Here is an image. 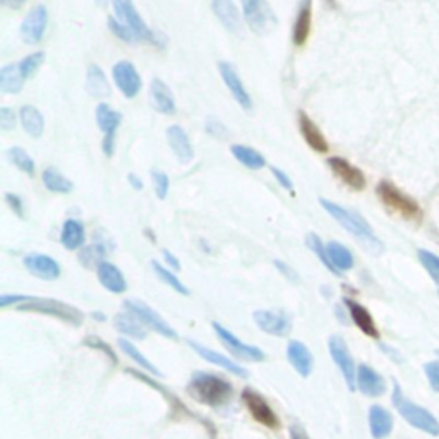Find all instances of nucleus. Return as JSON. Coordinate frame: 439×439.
<instances>
[{
  "label": "nucleus",
  "mask_w": 439,
  "mask_h": 439,
  "mask_svg": "<svg viewBox=\"0 0 439 439\" xmlns=\"http://www.w3.org/2000/svg\"><path fill=\"white\" fill-rule=\"evenodd\" d=\"M187 393L201 405L218 409V407L227 405L230 402L233 397V386L220 376L197 371L191 376Z\"/></svg>",
  "instance_id": "1"
},
{
  "label": "nucleus",
  "mask_w": 439,
  "mask_h": 439,
  "mask_svg": "<svg viewBox=\"0 0 439 439\" xmlns=\"http://www.w3.org/2000/svg\"><path fill=\"white\" fill-rule=\"evenodd\" d=\"M319 204H321L324 211L330 213V215L333 216V218L338 221V223L342 225L345 230H349L355 239H359L361 242H364L367 247L373 249V251L376 252L381 251L383 244L379 242L378 237L374 235L373 227H371V225L367 223V221L364 220L357 211L340 206V204H336L330 199H324V197L319 199Z\"/></svg>",
  "instance_id": "2"
},
{
  "label": "nucleus",
  "mask_w": 439,
  "mask_h": 439,
  "mask_svg": "<svg viewBox=\"0 0 439 439\" xmlns=\"http://www.w3.org/2000/svg\"><path fill=\"white\" fill-rule=\"evenodd\" d=\"M376 194L381 199V203L390 209V211L400 215L403 220L421 221L424 213H422L421 204L414 199L412 196L405 194L400 187L390 180H381L376 187Z\"/></svg>",
  "instance_id": "3"
},
{
  "label": "nucleus",
  "mask_w": 439,
  "mask_h": 439,
  "mask_svg": "<svg viewBox=\"0 0 439 439\" xmlns=\"http://www.w3.org/2000/svg\"><path fill=\"white\" fill-rule=\"evenodd\" d=\"M393 405L397 407L398 414L409 422L415 429L422 431V433L429 434V436H439V421L434 417L429 410L424 407L417 405V403L410 402L402 393V388L398 383H395L393 388Z\"/></svg>",
  "instance_id": "4"
},
{
  "label": "nucleus",
  "mask_w": 439,
  "mask_h": 439,
  "mask_svg": "<svg viewBox=\"0 0 439 439\" xmlns=\"http://www.w3.org/2000/svg\"><path fill=\"white\" fill-rule=\"evenodd\" d=\"M19 311H30V312H42V314L54 316V318L62 319V321L73 324V326H81L85 321V314L78 309V307L69 306V304L62 302V300L55 299H38L30 297L26 302H21L18 306Z\"/></svg>",
  "instance_id": "5"
},
{
  "label": "nucleus",
  "mask_w": 439,
  "mask_h": 439,
  "mask_svg": "<svg viewBox=\"0 0 439 439\" xmlns=\"http://www.w3.org/2000/svg\"><path fill=\"white\" fill-rule=\"evenodd\" d=\"M240 4L251 31H254L256 35H268L275 30L278 19L268 0H240Z\"/></svg>",
  "instance_id": "6"
},
{
  "label": "nucleus",
  "mask_w": 439,
  "mask_h": 439,
  "mask_svg": "<svg viewBox=\"0 0 439 439\" xmlns=\"http://www.w3.org/2000/svg\"><path fill=\"white\" fill-rule=\"evenodd\" d=\"M211 326H213V330H215L216 336H218L221 345L228 350V354H230L233 359H239V361H246V362H261L266 359V355H264L263 350L254 345H247V343H244L242 340L237 338L235 335L230 333V331H228L225 326H221L220 323L215 321Z\"/></svg>",
  "instance_id": "7"
},
{
  "label": "nucleus",
  "mask_w": 439,
  "mask_h": 439,
  "mask_svg": "<svg viewBox=\"0 0 439 439\" xmlns=\"http://www.w3.org/2000/svg\"><path fill=\"white\" fill-rule=\"evenodd\" d=\"M124 309L130 312L132 316H136V318L140 319V321L144 324L148 330L156 331V333L165 336V338H172V340L179 338L175 333V330H173V328L170 326V324L165 321V319L161 318L155 309L146 306V304L141 302V300H125Z\"/></svg>",
  "instance_id": "8"
},
{
  "label": "nucleus",
  "mask_w": 439,
  "mask_h": 439,
  "mask_svg": "<svg viewBox=\"0 0 439 439\" xmlns=\"http://www.w3.org/2000/svg\"><path fill=\"white\" fill-rule=\"evenodd\" d=\"M328 349H330L331 359H333L336 367L340 369V373H342L349 390L354 391L357 388V367H355V362L352 359V354L349 347H347L345 340L336 335L331 336L328 340Z\"/></svg>",
  "instance_id": "9"
},
{
  "label": "nucleus",
  "mask_w": 439,
  "mask_h": 439,
  "mask_svg": "<svg viewBox=\"0 0 439 439\" xmlns=\"http://www.w3.org/2000/svg\"><path fill=\"white\" fill-rule=\"evenodd\" d=\"M242 402L249 410V414L252 415L256 422H259L261 426L268 427V429H276L280 427V419L275 414V410L271 409L270 403L266 402V398L263 395L258 393L252 388H244L242 390Z\"/></svg>",
  "instance_id": "10"
},
{
  "label": "nucleus",
  "mask_w": 439,
  "mask_h": 439,
  "mask_svg": "<svg viewBox=\"0 0 439 439\" xmlns=\"http://www.w3.org/2000/svg\"><path fill=\"white\" fill-rule=\"evenodd\" d=\"M252 319H254L256 326L266 335L283 338V336H288V333L292 331L290 316H288V312H285L282 309L256 311L254 314H252Z\"/></svg>",
  "instance_id": "11"
},
{
  "label": "nucleus",
  "mask_w": 439,
  "mask_h": 439,
  "mask_svg": "<svg viewBox=\"0 0 439 439\" xmlns=\"http://www.w3.org/2000/svg\"><path fill=\"white\" fill-rule=\"evenodd\" d=\"M112 6L116 9V14L120 19V23H124L125 26H129L134 33L137 35V38L142 42L155 43V35L149 30L148 25L144 23V19L141 18L137 9L134 7L132 0H112Z\"/></svg>",
  "instance_id": "12"
},
{
  "label": "nucleus",
  "mask_w": 439,
  "mask_h": 439,
  "mask_svg": "<svg viewBox=\"0 0 439 439\" xmlns=\"http://www.w3.org/2000/svg\"><path fill=\"white\" fill-rule=\"evenodd\" d=\"M112 76L118 91H120L125 98H129V100L130 98L137 97V93H140L142 88L140 73H137L132 62L129 61L117 62L112 69Z\"/></svg>",
  "instance_id": "13"
},
{
  "label": "nucleus",
  "mask_w": 439,
  "mask_h": 439,
  "mask_svg": "<svg viewBox=\"0 0 439 439\" xmlns=\"http://www.w3.org/2000/svg\"><path fill=\"white\" fill-rule=\"evenodd\" d=\"M328 167L331 168V172L338 177L347 187L354 189V191H362L366 189V175L361 168H357L355 165H352L349 160L342 156H331L328 158Z\"/></svg>",
  "instance_id": "14"
},
{
  "label": "nucleus",
  "mask_w": 439,
  "mask_h": 439,
  "mask_svg": "<svg viewBox=\"0 0 439 439\" xmlns=\"http://www.w3.org/2000/svg\"><path fill=\"white\" fill-rule=\"evenodd\" d=\"M49 25V13L45 6H35L21 25V37L26 43H39Z\"/></svg>",
  "instance_id": "15"
},
{
  "label": "nucleus",
  "mask_w": 439,
  "mask_h": 439,
  "mask_svg": "<svg viewBox=\"0 0 439 439\" xmlns=\"http://www.w3.org/2000/svg\"><path fill=\"white\" fill-rule=\"evenodd\" d=\"M218 70L221 74V79H223L225 86H227L228 91H230L233 100L242 106L246 112L252 110V100H251V97H249L247 89L244 88V82H242V79H240L239 73L235 70V67H233L232 64H228V62H220Z\"/></svg>",
  "instance_id": "16"
},
{
  "label": "nucleus",
  "mask_w": 439,
  "mask_h": 439,
  "mask_svg": "<svg viewBox=\"0 0 439 439\" xmlns=\"http://www.w3.org/2000/svg\"><path fill=\"white\" fill-rule=\"evenodd\" d=\"M357 390L366 397L378 398L386 393V381L373 367L361 364L357 367Z\"/></svg>",
  "instance_id": "17"
},
{
  "label": "nucleus",
  "mask_w": 439,
  "mask_h": 439,
  "mask_svg": "<svg viewBox=\"0 0 439 439\" xmlns=\"http://www.w3.org/2000/svg\"><path fill=\"white\" fill-rule=\"evenodd\" d=\"M297 120H299L300 134H302L304 141L307 142V146H309L311 149H314L316 153H328L330 152V144H328L326 137H324L321 129H319L318 125L314 124V120H312V118L307 116L304 110H300L299 112Z\"/></svg>",
  "instance_id": "18"
},
{
  "label": "nucleus",
  "mask_w": 439,
  "mask_h": 439,
  "mask_svg": "<svg viewBox=\"0 0 439 439\" xmlns=\"http://www.w3.org/2000/svg\"><path fill=\"white\" fill-rule=\"evenodd\" d=\"M189 345H191V349L196 352L199 357H203L204 361L211 362L213 366L220 367V369H223V371H228V373L239 376V378H247L249 376L247 371L244 369L242 366H239L237 362H233L230 357H225V355H221V354H218V352L208 349V347L201 345V343L194 342V340H189Z\"/></svg>",
  "instance_id": "19"
},
{
  "label": "nucleus",
  "mask_w": 439,
  "mask_h": 439,
  "mask_svg": "<svg viewBox=\"0 0 439 439\" xmlns=\"http://www.w3.org/2000/svg\"><path fill=\"white\" fill-rule=\"evenodd\" d=\"M25 266L33 276L42 280H57L61 276V264L47 254H30L25 258Z\"/></svg>",
  "instance_id": "20"
},
{
  "label": "nucleus",
  "mask_w": 439,
  "mask_h": 439,
  "mask_svg": "<svg viewBox=\"0 0 439 439\" xmlns=\"http://www.w3.org/2000/svg\"><path fill=\"white\" fill-rule=\"evenodd\" d=\"M287 359L292 364L299 376L302 378H309L314 367V359H312L311 350L304 345L299 340H292L287 345Z\"/></svg>",
  "instance_id": "21"
},
{
  "label": "nucleus",
  "mask_w": 439,
  "mask_h": 439,
  "mask_svg": "<svg viewBox=\"0 0 439 439\" xmlns=\"http://www.w3.org/2000/svg\"><path fill=\"white\" fill-rule=\"evenodd\" d=\"M167 141L170 148H172L173 155L177 156V160H179L180 163H189V161H192L194 149L191 140H189L184 128H180V125H170L167 129Z\"/></svg>",
  "instance_id": "22"
},
{
  "label": "nucleus",
  "mask_w": 439,
  "mask_h": 439,
  "mask_svg": "<svg viewBox=\"0 0 439 439\" xmlns=\"http://www.w3.org/2000/svg\"><path fill=\"white\" fill-rule=\"evenodd\" d=\"M312 26V0H300L297 18L294 23V33H292V39H294L295 47L306 45L307 38L311 35Z\"/></svg>",
  "instance_id": "23"
},
{
  "label": "nucleus",
  "mask_w": 439,
  "mask_h": 439,
  "mask_svg": "<svg viewBox=\"0 0 439 439\" xmlns=\"http://www.w3.org/2000/svg\"><path fill=\"white\" fill-rule=\"evenodd\" d=\"M343 302H345L347 309H349V314H350L352 321L355 323V326H357L364 335L371 336V338H379V330H378V326H376L371 312L367 311L362 304L355 302V300H352V299H345Z\"/></svg>",
  "instance_id": "24"
},
{
  "label": "nucleus",
  "mask_w": 439,
  "mask_h": 439,
  "mask_svg": "<svg viewBox=\"0 0 439 439\" xmlns=\"http://www.w3.org/2000/svg\"><path fill=\"white\" fill-rule=\"evenodd\" d=\"M149 94H152L153 105H155L158 112L167 113V116L175 113V98H173L172 89L161 79H153L152 85H149Z\"/></svg>",
  "instance_id": "25"
},
{
  "label": "nucleus",
  "mask_w": 439,
  "mask_h": 439,
  "mask_svg": "<svg viewBox=\"0 0 439 439\" xmlns=\"http://www.w3.org/2000/svg\"><path fill=\"white\" fill-rule=\"evenodd\" d=\"M97 273L100 283L104 285L106 290L112 292V294H124L128 290V282H125L124 275H122V271L118 270L116 264L106 263L105 261V263H101L98 266Z\"/></svg>",
  "instance_id": "26"
},
{
  "label": "nucleus",
  "mask_w": 439,
  "mask_h": 439,
  "mask_svg": "<svg viewBox=\"0 0 439 439\" xmlns=\"http://www.w3.org/2000/svg\"><path fill=\"white\" fill-rule=\"evenodd\" d=\"M369 429L374 439H385L393 431V417L385 407L373 405L369 409Z\"/></svg>",
  "instance_id": "27"
},
{
  "label": "nucleus",
  "mask_w": 439,
  "mask_h": 439,
  "mask_svg": "<svg viewBox=\"0 0 439 439\" xmlns=\"http://www.w3.org/2000/svg\"><path fill=\"white\" fill-rule=\"evenodd\" d=\"M213 11L228 31L237 33L240 30V16L232 0H213Z\"/></svg>",
  "instance_id": "28"
},
{
  "label": "nucleus",
  "mask_w": 439,
  "mask_h": 439,
  "mask_svg": "<svg viewBox=\"0 0 439 439\" xmlns=\"http://www.w3.org/2000/svg\"><path fill=\"white\" fill-rule=\"evenodd\" d=\"M19 118H21L23 129L30 134L31 137H42L43 130H45V118H43L42 113L37 106L33 105H25L19 112Z\"/></svg>",
  "instance_id": "29"
},
{
  "label": "nucleus",
  "mask_w": 439,
  "mask_h": 439,
  "mask_svg": "<svg viewBox=\"0 0 439 439\" xmlns=\"http://www.w3.org/2000/svg\"><path fill=\"white\" fill-rule=\"evenodd\" d=\"M86 89L91 97L94 98H106L110 97L112 89H110L109 81H106L105 73L101 70L100 66H89L88 76H86Z\"/></svg>",
  "instance_id": "30"
},
{
  "label": "nucleus",
  "mask_w": 439,
  "mask_h": 439,
  "mask_svg": "<svg viewBox=\"0 0 439 439\" xmlns=\"http://www.w3.org/2000/svg\"><path fill=\"white\" fill-rule=\"evenodd\" d=\"M113 326H116L117 331L130 336V338H136V340L146 338V326L136 318V316H132L128 311L120 312V314L116 316V319H113Z\"/></svg>",
  "instance_id": "31"
},
{
  "label": "nucleus",
  "mask_w": 439,
  "mask_h": 439,
  "mask_svg": "<svg viewBox=\"0 0 439 439\" xmlns=\"http://www.w3.org/2000/svg\"><path fill=\"white\" fill-rule=\"evenodd\" d=\"M25 86V76L21 74L19 64H9L0 70V91L2 93L16 94Z\"/></svg>",
  "instance_id": "32"
},
{
  "label": "nucleus",
  "mask_w": 439,
  "mask_h": 439,
  "mask_svg": "<svg viewBox=\"0 0 439 439\" xmlns=\"http://www.w3.org/2000/svg\"><path fill=\"white\" fill-rule=\"evenodd\" d=\"M326 247H328V254H330L331 264H333L335 270L340 273V276H342V273L349 271L354 268V264H355L354 254H352V252L343 246V244L333 240V242L326 244Z\"/></svg>",
  "instance_id": "33"
},
{
  "label": "nucleus",
  "mask_w": 439,
  "mask_h": 439,
  "mask_svg": "<svg viewBox=\"0 0 439 439\" xmlns=\"http://www.w3.org/2000/svg\"><path fill=\"white\" fill-rule=\"evenodd\" d=\"M62 246L69 251H76L85 242V227L78 220H66L61 233Z\"/></svg>",
  "instance_id": "34"
},
{
  "label": "nucleus",
  "mask_w": 439,
  "mask_h": 439,
  "mask_svg": "<svg viewBox=\"0 0 439 439\" xmlns=\"http://www.w3.org/2000/svg\"><path fill=\"white\" fill-rule=\"evenodd\" d=\"M232 155L244 165V167L251 170H259L266 167V158L261 155L259 152H256L254 148L246 144H233L230 148Z\"/></svg>",
  "instance_id": "35"
},
{
  "label": "nucleus",
  "mask_w": 439,
  "mask_h": 439,
  "mask_svg": "<svg viewBox=\"0 0 439 439\" xmlns=\"http://www.w3.org/2000/svg\"><path fill=\"white\" fill-rule=\"evenodd\" d=\"M97 124L98 128H100L101 130L106 134H116L118 125H120L122 122V116L118 112H116L113 109H110V105L106 104H100L97 106Z\"/></svg>",
  "instance_id": "36"
},
{
  "label": "nucleus",
  "mask_w": 439,
  "mask_h": 439,
  "mask_svg": "<svg viewBox=\"0 0 439 439\" xmlns=\"http://www.w3.org/2000/svg\"><path fill=\"white\" fill-rule=\"evenodd\" d=\"M43 184L49 191L57 192V194H69L74 189L73 182H70L67 177L62 175L58 170L55 168H47L42 175Z\"/></svg>",
  "instance_id": "37"
},
{
  "label": "nucleus",
  "mask_w": 439,
  "mask_h": 439,
  "mask_svg": "<svg viewBox=\"0 0 439 439\" xmlns=\"http://www.w3.org/2000/svg\"><path fill=\"white\" fill-rule=\"evenodd\" d=\"M118 347H120V350L124 352V354L128 355V357L132 359V361L136 362L137 366L142 367V369H146V371H148V373L155 374V376H158V378H160V376H161L160 369H158V367L155 366V364H152V361H148V359H146L144 355H142L141 352L137 350L136 347H134L132 343L129 342V340L120 338V340H118Z\"/></svg>",
  "instance_id": "38"
},
{
  "label": "nucleus",
  "mask_w": 439,
  "mask_h": 439,
  "mask_svg": "<svg viewBox=\"0 0 439 439\" xmlns=\"http://www.w3.org/2000/svg\"><path fill=\"white\" fill-rule=\"evenodd\" d=\"M306 242H307V247H309L311 251L314 252L316 256H318V259L324 264V268H326V270H330L335 276H340V273L336 271L333 264H331L330 254H328V247L323 244L321 237L316 235V233H309V235H307V239H306Z\"/></svg>",
  "instance_id": "39"
},
{
  "label": "nucleus",
  "mask_w": 439,
  "mask_h": 439,
  "mask_svg": "<svg viewBox=\"0 0 439 439\" xmlns=\"http://www.w3.org/2000/svg\"><path fill=\"white\" fill-rule=\"evenodd\" d=\"M152 266H153V270H155V275L158 276V278H160L163 283H167L170 288H173V290L179 292V294H182V295L191 294V292H189V288L180 282L179 276L173 275V273L168 271L165 266H161L158 261H152Z\"/></svg>",
  "instance_id": "40"
},
{
  "label": "nucleus",
  "mask_w": 439,
  "mask_h": 439,
  "mask_svg": "<svg viewBox=\"0 0 439 439\" xmlns=\"http://www.w3.org/2000/svg\"><path fill=\"white\" fill-rule=\"evenodd\" d=\"M105 254L106 251L101 244H93V246L82 247V251L79 252V261L86 268H98L101 263H105Z\"/></svg>",
  "instance_id": "41"
},
{
  "label": "nucleus",
  "mask_w": 439,
  "mask_h": 439,
  "mask_svg": "<svg viewBox=\"0 0 439 439\" xmlns=\"http://www.w3.org/2000/svg\"><path fill=\"white\" fill-rule=\"evenodd\" d=\"M7 156H9V160L13 161L21 172L27 173V175H35V161L33 158L27 155L25 149L16 146V148H11L9 152H7Z\"/></svg>",
  "instance_id": "42"
},
{
  "label": "nucleus",
  "mask_w": 439,
  "mask_h": 439,
  "mask_svg": "<svg viewBox=\"0 0 439 439\" xmlns=\"http://www.w3.org/2000/svg\"><path fill=\"white\" fill-rule=\"evenodd\" d=\"M417 256L421 264L424 266V270L429 273L431 278L439 285V256L431 251H426V249H421V251L417 252Z\"/></svg>",
  "instance_id": "43"
},
{
  "label": "nucleus",
  "mask_w": 439,
  "mask_h": 439,
  "mask_svg": "<svg viewBox=\"0 0 439 439\" xmlns=\"http://www.w3.org/2000/svg\"><path fill=\"white\" fill-rule=\"evenodd\" d=\"M45 61V54L43 52H37V54H31L27 55L26 58H23L19 62V69H21V74L25 76V79L33 78L37 74V70L39 69V66L43 64Z\"/></svg>",
  "instance_id": "44"
},
{
  "label": "nucleus",
  "mask_w": 439,
  "mask_h": 439,
  "mask_svg": "<svg viewBox=\"0 0 439 439\" xmlns=\"http://www.w3.org/2000/svg\"><path fill=\"white\" fill-rule=\"evenodd\" d=\"M106 25H109L110 31H112V33L116 35L117 38L124 39V42L134 43V42H137V39H140V38H137V35L134 33V31L130 30L129 26H125L124 23L117 21L116 18H109V19H106Z\"/></svg>",
  "instance_id": "45"
},
{
  "label": "nucleus",
  "mask_w": 439,
  "mask_h": 439,
  "mask_svg": "<svg viewBox=\"0 0 439 439\" xmlns=\"http://www.w3.org/2000/svg\"><path fill=\"white\" fill-rule=\"evenodd\" d=\"M152 179L153 184H155L156 197L158 199H165L170 189L168 175L165 172H161V170H152Z\"/></svg>",
  "instance_id": "46"
},
{
  "label": "nucleus",
  "mask_w": 439,
  "mask_h": 439,
  "mask_svg": "<svg viewBox=\"0 0 439 439\" xmlns=\"http://www.w3.org/2000/svg\"><path fill=\"white\" fill-rule=\"evenodd\" d=\"M424 373L427 376L431 388L439 393V361H431L424 364Z\"/></svg>",
  "instance_id": "47"
},
{
  "label": "nucleus",
  "mask_w": 439,
  "mask_h": 439,
  "mask_svg": "<svg viewBox=\"0 0 439 439\" xmlns=\"http://www.w3.org/2000/svg\"><path fill=\"white\" fill-rule=\"evenodd\" d=\"M0 128H2V130H11L16 128V116L9 106L0 109Z\"/></svg>",
  "instance_id": "48"
},
{
  "label": "nucleus",
  "mask_w": 439,
  "mask_h": 439,
  "mask_svg": "<svg viewBox=\"0 0 439 439\" xmlns=\"http://www.w3.org/2000/svg\"><path fill=\"white\" fill-rule=\"evenodd\" d=\"M85 345H88V347H93V349H100V350H104L106 355H109L110 359H112L113 362H117V357H116V354H113V350L110 349L109 345H106L105 342H101L100 338H97V336H88V338L85 340Z\"/></svg>",
  "instance_id": "49"
},
{
  "label": "nucleus",
  "mask_w": 439,
  "mask_h": 439,
  "mask_svg": "<svg viewBox=\"0 0 439 439\" xmlns=\"http://www.w3.org/2000/svg\"><path fill=\"white\" fill-rule=\"evenodd\" d=\"M271 173H273V175H275L276 182H278V184L282 185L285 191L294 194V184H292L290 177H288L287 173L283 172V170H280V168H276V167H271Z\"/></svg>",
  "instance_id": "50"
},
{
  "label": "nucleus",
  "mask_w": 439,
  "mask_h": 439,
  "mask_svg": "<svg viewBox=\"0 0 439 439\" xmlns=\"http://www.w3.org/2000/svg\"><path fill=\"white\" fill-rule=\"evenodd\" d=\"M6 203L9 204L11 209L19 216V218H25V206H23V199L16 194H6Z\"/></svg>",
  "instance_id": "51"
},
{
  "label": "nucleus",
  "mask_w": 439,
  "mask_h": 439,
  "mask_svg": "<svg viewBox=\"0 0 439 439\" xmlns=\"http://www.w3.org/2000/svg\"><path fill=\"white\" fill-rule=\"evenodd\" d=\"M206 130L211 136L215 137H225L227 136V129H225V125L221 124L220 120H216V118H208L206 122Z\"/></svg>",
  "instance_id": "52"
},
{
  "label": "nucleus",
  "mask_w": 439,
  "mask_h": 439,
  "mask_svg": "<svg viewBox=\"0 0 439 439\" xmlns=\"http://www.w3.org/2000/svg\"><path fill=\"white\" fill-rule=\"evenodd\" d=\"M27 299H30V295H2V297H0V307L6 309V307L13 306V304L26 302Z\"/></svg>",
  "instance_id": "53"
},
{
  "label": "nucleus",
  "mask_w": 439,
  "mask_h": 439,
  "mask_svg": "<svg viewBox=\"0 0 439 439\" xmlns=\"http://www.w3.org/2000/svg\"><path fill=\"white\" fill-rule=\"evenodd\" d=\"M116 149V134H106L104 140V153L105 156H112Z\"/></svg>",
  "instance_id": "54"
},
{
  "label": "nucleus",
  "mask_w": 439,
  "mask_h": 439,
  "mask_svg": "<svg viewBox=\"0 0 439 439\" xmlns=\"http://www.w3.org/2000/svg\"><path fill=\"white\" fill-rule=\"evenodd\" d=\"M290 438L292 439H309V436H307L306 429H304L302 426H297L294 424L290 427Z\"/></svg>",
  "instance_id": "55"
},
{
  "label": "nucleus",
  "mask_w": 439,
  "mask_h": 439,
  "mask_svg": "<svg viewBox=\"0 0 439 439\" xmlns=\"http://www.w3.org/2000/svg\"><path fill=\"white\" fill-rule=\"evenodd\" d=\"M161 254H163V258H165V261H167L168 266H172L173 270H180V263H179V259H177L175 256L172 254V252H170V251H167V249H165V251H161Z\"/></svg>",
  "instance_id": "56"
},
{
  "label": "nucleus",
  "mask_w": 439,
  "mask_h": 439,
  "mask_svg": "<svg viewBox=\"0 0 439 439\" xmlns=\"http://www.w3.org/2000/svg\"><path fill=\"white\" fill-rule=\"evenodd\" d=\"M275 264H276V266H278V270H282L285 273V276H287V278L297 280V273H295L294 270H290V268H288V266H285L282 261H275Z\"/></svg>",
  "instance_id": "57"
},
{
  "label": "nucleus",
  "mask_w": 439,
  "mask_h": 439,
  "mask_svg": "<svg viewBox=\"0 0 439 439\" xmlns=\"http://www.w3.org/2000/svg\"><path fill=\"white\" fill-rule=\"evenodd\" d=\"M128 180H129V184L132 185V189H136V191H141V189L144 187V184H142V180H141L137 175H134V173H129V175H128Z\"/></svg>",
  "instance_id": "58"
},
{
  "label": "nucleus",
  "mask_w": 439,
  "mask_h": 439,
  "mask_svg": "<svg viewBox=\"0 0 439 439\" xmlns=\"http://www.w3.org/2000/svg\"><path fill=\"white\" fill-rule=\"evenodd\" d=\"M0 2L6 7H9V9H21L26 0H0Z\"/></svg>",
  "instance_id": "59"
},
{
  "label": "nucleus",
  "mask_w": 439,
  "mask_h": 439,
  "mask_svg": "<svg viewBox=\"0 0 439 439\" xmlns=\"http://www.w3.org/2000/svg\"><path fill=\"white\" fill-rule=\"evenodd\" d=\"M438 355H439V350H438Z\"/></svg>",
  "instance_id": "60"
}]
</instances>
